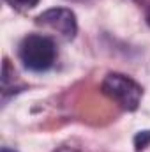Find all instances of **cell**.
<instances>
[{"mask_svg":"<svg viewBox=\"0 0 150 152\" xmlns=\"http://www.w3.org/2000/svg\"><path fill=\"white\" fill-rule=\"evenodd\" d=\"M14 11H20V12H25V11H30L37 5L41 0H5Z\"/></svg>","mask_w":150,"mask_h":152,"instance_id":"5b68a950","label":"cell"},{"mask_svg":"<svg viewBox=\"0 0 150 152\" xmlns=\"http://www.w3.org/2000/svg\"><path fill=\"white\" fill-rule=\"evenodd\" d=\"M2 152H16L14 149H9V147H2Z\"/></svg>","mask_w":150,"mask_h":152,"instance_id":"ba28073f","label":"cell"},{"mask_svg":"<svg viewBox=\"0 0 150 152\" xmlns=\"http://www.w3.org/2000/svg\"><path fill=\"white\" fill-rule=\"evenodd\" d=\"M18 57L25 69H28L32 73H44L55 66L57 44L48 36L28 34L20 41Z\"/></svg>","mask_w":150,"mask_h":152,"instance_id":"6da1fadb","label":"cell"},{"mask_svg":"<svg viewBox=\"0 0 150 152\" xmlns=\"http://www.w3.org/2000/svg\"><path fill=\"white\" fill-rule=\"evenodd\" d=\"M101 92L125 112H136L143 99V87L124 73H108L101 81Z\"/></svg>","mask_w":150,"mask_h":152,"instance_id":"7a4b0ae2","label":"cell"},{"mask_svg":"<svg viewBox=\"0 0 150 152\" xmlns=\"http://www.w3.org/2000/svg\"><path fill=\"white\" fill-rule=\"evenodd\" d=\"M36 25L50 28L58 34L64 41H73L78 34V20L73 9L69 7H51L36 16Z\"/></svg>","mask_w":150,"mask_h":152,"instance_id":"3957f363","label":"cell"},{"mask_svg":"<svg viewBox=\"0 0 150 152\" xmlns=\"http://www.w3.org/2000/svg\"><path fill=\"white\" fill-rule=\"evenodd\" d=\"M133 142H134V149H136V152L145 151V149L150 145V129H145V131L136 133V136H134Z\"/></svg>","mask_w":150,"mask_h":152,"instance_id":"277c9868","label":"cell"},{"mask_svg":"<svg viewBox=\"0 0 150 152\" xmlns=\"http://www.w3.org/2000/svg\"><path fill=\"white\" fill-rule=\"evenodd\" d=\"M145 18H147V23L150 25V7L147 9V14H145Z\"/></svg>","mask_w":150,"mask_h":152,"instance_id":"52a82bcc","label":"cell"},{"mask_svg":"<svg viewBox=\"0 0 150 152\" xmlns=\"http://www.w3.org/2000/svg\"><path fill=\"white\" fill-rule=\"evenodd\" d=\"M69 2H76V4H90L94 0H69Z\"/></svg>","mask_w":150,"mask_h":152,"instance_id":"8992f818","label":"cell"}]
</instances>
